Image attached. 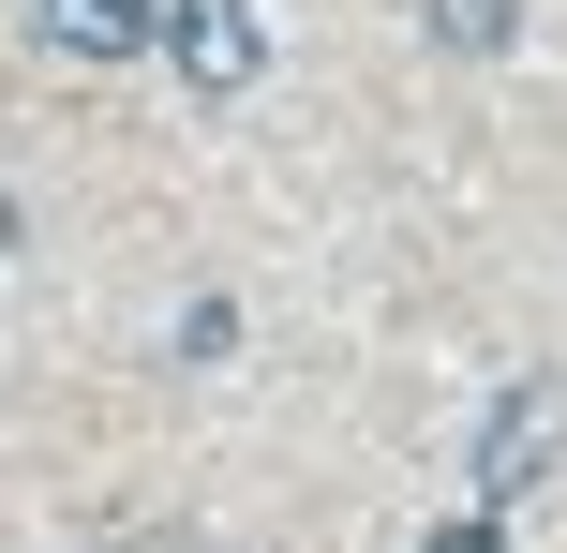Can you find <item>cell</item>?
<instances>
[{"label": "cell", "instance_id": "1", "mask_svg": "<svg viewBox=\"0 0 567 553\" xmlns=\"http://www.w3.org/2000/svg\"><path fill=\"white\" fill-rule=\"evenodd\" d=\"M553 449H567V389H508V404H493V434H478V509H493V524L553 479Z\"/></svg>", "mask_w": 567, "mask_h": 553}, {"label": "cell", "instance_id": "2", "mask_svg": "<svg viewBox=\"0 0 567 553\" xmlns=\"http://www.w3.org/2000/svg\"><path fill=\"white\" fill-rule=\"evenodd\" d=\"M150 45H179V75L225 105V90H255V60H269V16L255 0H165V30Z\"/></svg>", "mask_w": 567, "mask_h": 553}, {"label": "cell", "instance_id": "5", "mask_svg": "<svg viewBox=\"0 0 567 553\" xmlns=\"http://www.w3.org/2000/svg\"><path fill=\"white\" fill-rule=\"evenodd\" d=\"M419 553H493V509H463V524H433Z\"/></svg>", "mask_w": 567, "mask_h": 553}, {"label": "cell", "instance_id": "4", "mask_svg": "<svg viewBox=\"0 0 567 553\" xmlns=\"http://www.w3.org/2000/svg\"><path fill=\"white\" fill-rule=\"evenodd\" d=\"M433 16V45H463V60H508L523 45V0H419Z\"/></svg>", "mask_w": 567, "mask_h": 553}, {"label": "cell", "instance_id": "3", "mask_svg": "<svg viewBox=\"0 0 567 553\" xmlns=\"http://www.w3.org/2000/svg\"><path fill=\"white\" fill-rule=\"evenodd\" d=\"M165 30V0H45V45L60 60H135Z\"/></svg>", "mask_w": 567, "mask_h": 553}]
</instances>
